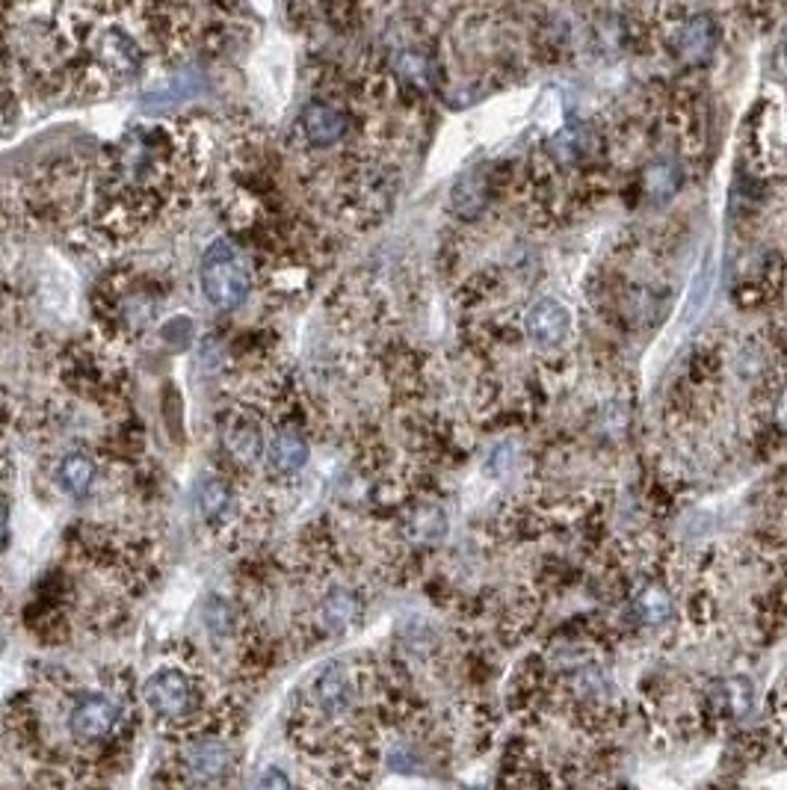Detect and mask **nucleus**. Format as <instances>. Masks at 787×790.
Segmentation results:
<instances>
[{"label":"nucleus","instance_id":"obj_1","mask_svg":"<svg viewBox=\"0 0 787 790\" xmlns=\"http://www.w3.org/2000/svg\"><path fill=\"white\" fill-rule=\"evenodd\" d=\"M146 705L151 714L172 728L189 726L193 719L201 714L205 705V693H201L199 681L184 669H158L146 681Z\"/></svg>","mask_w":787,"mask_h":790},{"label":"nucleus","instance_id":"obj_2","mask_svg":"<svg viewBox=\"0 0 787 790\" xmlns=\"http://www.w3.org/2000/svg\"><path fill=\"white\" fill-rule=\"evenodd\" d=\"M253 287L246 263L237 258L229 243H213L201 261V291L208 303L220 311H234L246 303Z\"/></svg>","mask_w":787,"mask_h":790},{"label":"nucleus","instance_id":"obj_3","mask_svg":"<svg viewBox=\"0 0 787 790\" xmlns=\"http://www.w3.org/2000/svg\"><path fill=\"white\" fill-rule=\"evenodd\" d=\"M119 726V705L104 693H77L69 711V731L77 743H104Z\"/></svg>","mask_w":787,"mask_h":790},{"label":"nucleus","instance_id":"obj_4","mask_svg":"<svg viewBox=\"0 0 787 790\" xmlns=\"http://www.w3.org/2000/svg\"><path fill=\"white\" fill-rule=\"evenodd\" d=\"M232 764L234 752L220 738L193 740L184 752V773H187V781H196V785L220 781L232 769Z\"/></svg>","mask_w":787,"mask_h":790},{"label":"nucleus","instance_id":"obj_5","mask_svg":"<svg viewBox=\"0 0 787 790\" xmlns=\"http://www.w3.org/2000/svg\"><path fill=\"white\" fill-rule=\"evenodd\" d=\"M222 444L232 459L241 465H255L263 456L261 423L249 418L246 411H229L222 421Z\"/></svg>","mask_w":787,"mask_h":790},{"label":"nucleus","instance_id":"obj_6","mask_svg":"<svg viewBox=\"0 0 787 790\" xmlns=\"http://www.w3.org/2000/svg\"><path fill=\"white\" fill-rule=\"evenodd\" d=\"M299 127H303V137L308 146L329 148L347 137L349 119H347V113H344V110H337L335 104L315 101V104H308L303 110Z\"/></svg>","mask_w":787,"mask_h":790},{"label":"nucleus","instance_id":"obj_7","mask_svg":"<svg viewBox=\"0 0 787 790\" xmlns=\"http://www.w3.org/2000/svg\"><path fill=\"white\" fill-rule=\"evenodd\" d=\"M568 326H571V317H568V308L556 299H542L536 303L530 311H527L525 329L527 335L533 337L536 344L542 347H554L559 344L563 337L568 335Z\"/></svg>","mask_w":787,"mask_h":790},{"label":"nucleus","instance_id":"obj_8","mask_svg":"<svg viewBox=\"0 0 787 790\" xmlns=\"http://www.w3.org/2000/svg\"><path fill=\"white\" fill-rule=\"evenodd\" d=\"M489 196H492V187H489V175L474 169V172H465L463 178L453 184L451 193V208L456 217L463 220H474L485 211L489 205Z\"/></svg>","mask_w":787,"mask_h":790},{"label":"nucleus","instance_id":"obj_9","mask_svg":"<svg viewBox=\"0 0 787 790\" xmlns=\"http://www.w3.org/2000/svg\"><path fill=\"white\" fill-rule=\"evenodd\" d=\"M716 51V27L711 18H693V22L684 24V30L678 33V53L690 65L708 63Z\"/></svg>","mask_w":787,"mask_h":790},{"label":"nucleus","instance_id":"obj_10","mask_svg":"<svg viewBox=\"0 0 787 790\" xmlns=\"http://www.w3.org/2000/svg\"><path fill=\"white\" fill-rule=\"evenodd\" d=\"M305 459H308V444H305L299 432L282 430L273 439V444H270V468H273V474H296L305 465Z\"/></svg>","mask_w":787,"mask_h":790},{"label":"nucleus","instance_id":"obj_11","mask_svg":"<svg viewBox=\"0 0 787 790\" xmlns=\"http://www.w3.org/2000/svg\"><path fill=\"white\" fill-rule=\"evenodd\" d=\"M201 89H205V81H201L199 72H181L179 77L169 81L167 89L146 96L143 107H146V110H167V107L181 104V101H187V98L199 96Z\"/></svg>","mask_w":787,"mask_h":790},{"label":"nucleus","instance_id":"obj_12","mask_svg":"<svg viewBox=\"0 0 787 790\" xmlns=\"http://www.w3.org/2000/svg\"><path fill=\"white\" fill-rule=\"evenodd\" d=\"M57 480L63 485L65 495L72 497H84L89 489H93V480H95V465L89 456L84 454H72L65 456L60 468H57Z\"/></svg>","mask_w":787,"mask_h":790},{"label":"nucleus","instance_id":"obj_13","mask_svg":"<svg viewBox=\"0 0 787 790\" xmlns=\"http://www.w3.org/2000/svg\"><path fill=\"white\" fill-rule=\"evenodd\" d=\"M642 184H645V193H649L651 199L666 201L678 193V187H681V169L675 166V163H669V160L651 163V166L645 169Z\"/></svg>","mask_w":787,"mask_h":790},{"label":"nucleus","instance_id":"obj_14","mask_svg":"<svg viewBox=\"0 0 787 790\" xmlns=\"http://www.w3.org/2000/svg\"><path fill=\"white\" fill-rule=\"evenodd\" d=\"M358 616V601L353 592L347 590H335L323 604V622L325 628L332 631H344L349 625L356 622Z\"/></svg>","mask_w":787,"mask_h":790},{"label":"nucleus","instance_id":"obj_15","mask_svg":"<svg viewBox=\"0 0 787 790\" xmlns=\"http://www.w3.org/2000/svg\"><path fill=\"white\" fill-rule=\"evenodd\" d=\"M196 504H199L205 521H217L232 506V492L222 480H201L199 489H196Z\"/></svg>","mask_w":787,"mask_h":790},{"label":"nucleus","instance_id":"obj_16","mask_svg":"<svg viewBox=\"0 0 787 790\" xmlns=\"http://www.w3.org/2000/svg\"><path fill=\"white\" fill-rule=\"evenodd\" d=\"M637 610H640L642 622L663 625L666 619H669L672 601H669V595L661 590V587H649V590L640 592V598H637Z\"/></svg>","mask_w":787,"mask_h":790},{"label":"nucleus","instance_id":"obj_17","mask_svg":"<svg viewBox=\"0 0 787 790\" xmlns=\"http://www.w3.org/2000/svg\"><path fill=\"white\" fill-rule=\"evenodd\" d=\"M399 74L411 81L415 86H430L432 84V72H430V63H427V57H420V53H403L399 57Z\"/></svg>","mask_w":787,"mask_h":790},{"label":"nucleus","instance_id":"obj_18","mask_svg":"<svg viewBox=\"0 0 787 790\" xmlns=\"http://www.w3.org/2000/svg\"><path fill=\"white\" fill-rule=\"evenodd\" d=\"M728 702H731L735 714H749V707H752V687L746 684V681H731L728 684Z\"/></svg>","mask_w":787,"mask_h":790},{"label":"nucleus","instance_id":"obj_19","mask_svg":"<svg viewBox=\"0 0 787 790\" xmlns=\"http://www.w3.org/2000/svg\"><path fill=\"white\" fill-rule=\"evenodd\" d=\"M7 533H10V509H7V504L0 501V548H3V542H7Z\"/></svg>","mask_w":787,"mask_h":790},{"label":"nucleus","instance_id":"obj_20","mask_svg":"<svg viewBox=\"0 0 787 790\" xmlns=\"http://www.w3.org/2000/svg\"><path fill=\"white\" fill-rule=\"evenodd\" d=\"M776 418L782 427H787V388L782 391V397H778V403H776Z\"/></svg>","mask_w":787,"mask_h":790},{"label":"nucleus","instance_id":"obj_21","mask_svg":"<svg viewBox=\"0 0 787 790\" xmlns=\"http://www.w3.org/2000/svg\"><path fill=\"white\" fill-rule=\"evenodd\" d=\"M785 51H787V36H785Z\"/></svg>","mask_w":787,"mask_h":790}]
</instances>
